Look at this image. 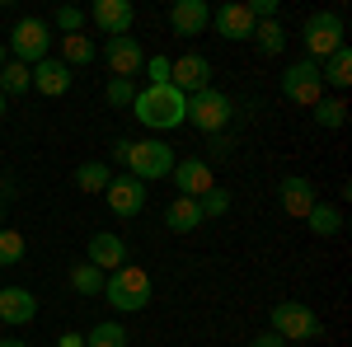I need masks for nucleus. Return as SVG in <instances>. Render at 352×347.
Listing matches in <instances>:
<instances>
[{
	"label": "nucleus",
	"mask_w": 352,
	"mask_h": 347,
	"mask_svg": "<svg viewBox=\"0 0 352 347\" xmlns=\"http://www.w3.org/2000/svg\"><path fill=\"white\" fill-rule=\"evenodd\" d=\"M85 347H127V328H122L118 320L94 324V328L85 333Z\"/></svg>",
	"instance_id": "nucleus-27"
},
{
	"label": "nucleus",
	"mask_w": 352,
	"mask_h": 347,
	"mask_svg": "<svg viewBox=\"0 0 352 347\" xmlns=\"http://www.w3.org/2000/svg\"><path fill=\"white\" fill-rule=\"evenodd\" d=\"M315 122L329 127V132H338V127L348 122V104H343V99H320V104H315Z\"/></svg>",
	"instance_id": "nucleus-29"
},
{
	"label": "nucleus",
	"mask_w": 352,
	"mask_h": 347,
	"mask_svg": "<svg viewBox=\"0 0 352 347\" xmlns=\"http://www.w3.org/2000/svg\"><path fill=\"white\" fill-rule=\"evenodd\" d=\"M38 315V295L24 291V287H0V324H28Z\"/></svg>",
	"instance_id": "nucleus-17"
},
{
	"label": "nucleus",
	"mask_w": 352,
	"mask_h": 347,
	"mask_svg": "<svg viewBox=\"0 0 352 347\" xmlns=\"http://www.w3.org/2000/svg\"><path fill=\"white\" fill-rule=\"evenodd\" d=\"M0 117H5V94H0Z\"/></svg>",
	"instance_id": "nucleus-41"
},
{
	"label": "nucleus",
	"mask_w": 352,
	"mask_h": 347,
	"mask_svg": "<svg viewBox=\"0 0 352 347\" xmlns=\"http://www.w3.org/2000/svg\"><path fill=\"white\" fill-rule=\"evenodd\" d=\"M169 85L188 99V94H197V89H212V61L202 52H188L179 56V61H169Z\"/></svg>",
	"instance_id": "nucleus-10"
},
{
	"label": "nucleus",
	"mask_w": 352,
	"mask_h": 347,
	"mask_svg": "<svg viewBox=\"0 0 352 347\" xmlns=\"http://www.w3.org/2000/svg\"><path fill=\"white\" fill-rule=\"evenodd\" d=\"M5 52H14V61H24V66H38V61L52 56V33H47L43 19H19Z\"/></svg>",
	"instance_id": "nucleus-7"
},
{
	"label": "nucleus",
	"mask_w": 352,
	"mask_h": 347,
	"mask_svg": "<svg viewBox=\"0 0 352 347\" xmlns=\"http://www.w3.org/2000/svg\"><path fill=\"white\" fill-rule=\"evenodd\" d=\"M10 197H14V183H10V179H0V202H10Z\"/></svg>",
	"instance_id": "nucleus-39"
},
{
	"label": "nucleus",
	"mask_w": 352,
	"mask_h": 347,
	"mask_svg": "<svg viewBox=\"0 0 352 347\" xmlns=\"http://www.w3.org/2000/svg\"><path fill=\"white\" fill-rule=\"evenodd\" d=\"M0 225H5V202H0Z\"/></svg>",
	"instance_id": "nucleus-42"
},
{
	"label": "nucleus",
	"mask_w": 352,
	"mask_h": 347,
	"mask_svg": "<svg viewBox=\"0 0 352 347\" xmlns=\"http://www.w3.org/2000/svg\"><path fill=\"white\" fill-rule=\"evenodd\" d=\"M85 14L99 24V33H109V38H122V33H132V24H136L132 0H94Z\"/></svg>",
	"instance_id": "nucleus-11"
},
{
	"label": "nucleus",
	"mask_w": 352,
	"mask_h": 347,
	"mask_svg": "<svg viewBox=\"0 0 352 347\" xmlns=\"http://www.w3.org/2000/svg\"><path fill=\"white\" fill-rule=\"evenodd\" d=\"M277 202H282V212H287V216H300V221H305V216H310V207H315L320 197H315V183H310V179L287 174V179H282V188H277Z\"/></svg>",
	"instance_id": "nucleus-16"
},
{
	"label": "nucleus",
	"mask_w": 352,
	"mask_h": 347,
	"mask_svg": "<svg viewBox=\"0 0 352 347\" xmlns=\"http://www.w3.org/2000/svg\"><path fill=\"white\" fill-rule=\"evenodd\" d=\"M132 113H136V122H146L155 132H174V127L188 122V99L174 85H146V89H136Z\"/></svg>",
	"instance_id": "nucleus-1"
},
{
	"label": "nucleus",
	"mask_w": 352,
	"mask_h": 347,
	"mask_svg": "<svg viewBox=\"0 0 352 347\" xmlns=\"http://www.w3.org/2000/svg\"><path fill=\"white\" fill-rule=\"evenodd\" d=\"M207 141H212V160H221V155H230V146H235V141H230V136H226V132L207 136Z\"/></svg>",
	"instance_id": "nucleus-36"
},
{
	"label": "nucleus",
	"mask_w": 352,
	"mask_h": 347,
	"mask_svg": "<svg viewBox=\"0 0 352 347\" xmlns=\"http://www.w3.org/2000/svg\"><path fill=\"white\" fill-rule=\"evenodd\" d=\"M300 43H305V61L324 66L329 56L343 47V14H333V10H315V14L300 24Z\"/></svg>",
	"instance_id": "nucleus-5"
},
{
	"label": "nucleus",
	"mask_w": 352,
	"mask_h": 347,
	"mask_svg": "<svg viewBox=\"0 0 352 347\" xmlns=\"http://www.w3.org/2000/svg\"><path fill=\"white\" fill-rule=\"evenodd\" d=\"M113 160L127 164V174L136 183H151V179H169L174 150L164 141H113Z\"/></svg>",
	"instance_id": "nucleus-2"
},
{
	"label": "nucleus",
	"mask_w": 352,
	"mask_h": 347,
	"mask_svg": "<svg viewBox=\"0 0 352 347\" xmlns=\"http://www.w3.org/2000/svg\"><path fill=\"white\" fill-rule=\"evenodd\" d=\"M56 347H85V333H61Z\"/></svg>",
	"instance_id": "nucleus-38"
},
{
	"label": "nucleus",
	"mask_w": 352,
	"mask_h": 347,
	"mask_svg": "<svg viewBox=\"0 0 352 347\" xmlns=\"http://www.w3.org/2000/svg\"><path fill=\"white\" fill-rule=\"evenodd\" d=\"M151 272L136 263H122L118 272H109L104 277V300H109L118 315H136V310H146L151 305Z\"/></svg>",
	"instance_id": "nucleus-3"
},
{
	"label": "nucleus",
	"mask_w": 352,
	"mask_h": 347,
	"mask_svg": "<svg viewBox=\"0 0 352 347\" xmlns=\"http://www.w3.org/2000/svg\"><path fill=\"white\" fill-rule=\"evenodd\" d=\"M169 28H174L179 38H202V33L212 28L207 0H174V5H169Z\"/></svg>",
	"instance_id": "nucleus-13"
},
{
	"label": "nucleus",
	"mask_w": 352,
	"mask_h": 347,
	"mask_svg": "<svg viewBox=\"0 0 352 347\" xmlns=\"http://www.w3.org/2000/svg\"><path fill=\"white\" fill-rule=\"evenodd\" d=\"M244 10H249V14H254V24H258V19H272V14H277V0H249Z\"/></svg>",
	"instance_id": "nucleus-35"
},
{
	"label": "nucleus",
	"mask_w": 352,
	"mask_h": 347,
	"mask_svg": "<svg viewBox=\"0 0 352 347\" xmlns=\"http://www.w3.org/2000/svg\"><path fill=\"white\" fill-rule=\"evenodd\" d=\"M104 61H109L113 80H136L141 66H146V52H141V43H136L132 33H122V38H109L104 43Z\"/></svg>",
	"instance_id": "nucleus-9"
},
{
	"label": "nucleus",
	"mask_w": 352,
	"mask_h": 347,
	"mask_svg": "<svg viewBox=\"0 0 352 347\" xmlns=\"http://www.w3.org/2000/svg\"><path fill=\"white\" fill-rule=\"evenodd\" d=\"M10 263H24V235L0 225V267H10Z\"/></svg>",
	"instance_id": "nucleus-30"
},
{
	"label": "nucleus",
	"mask_w": 352,
	"mask_h": 347,
	"mask_svg": "<svg viewBox=\"0 0 352 347\" xmlns=\"http://www.w3.org/2000/svg\"><path fill=\"white\" fill-rule=\"evenodd\" d=\"M141 71H146V80H151V85H169V56H151Z\"/></svg>",
	"instance_id": "nucleus-34"
},
{
	"label": "nucleus",
	"mask_w": 352,
	"mask_h": 347,
	"mask_svg": "<svg viewBox=\"0 0 352 347\" xmlns=\"http://www.w3.org/2000/svg\"><path fill=\"white\" fill-rule=\"evenodd\" d=\"M113 108H132L136 99V80H109V94H104Z\"/></svg>",
	"instance_id": "nucleus-33"
},
{
	"label": "nucleus",
	"mask_w": 352,
	"mask_h": 347,
	"mask_svg": "<svg viewBox=\"0 0 352 347\" xmlns=\"http://www.w3.org/2000/svg\"><path fill=\"white\" fill-rule=\"evenodd\" d=\"M28 89H33V66H24V61H5V66H0V94L14 99V94H28Z\"/></svg>",
	"instance_id": "nucleus-24"
},
{
	"label": "nucleus",
	"mask_w": 352,
	"mask_h": 347,
	"mask_svg": "<svg viewBox=\"0 0 352 347\" xmlns=\"http://www.w3.org/2000/svg\"><path fill=\"white\" fill-rule=\"evenodd\" d=\"M0 347H28V343H24V338H5Z\"/></svg>",
	"instance_id": "nucleus-40"
},
{
	"label": "nucleus",
	"mask_w": 352,
	"mask_h": 347,
	"mask_svg": "<svg viewBox=\"0 0 352 347\" xmlns=\"http://www.w3.org/2000/svg\"><path fill=\"white\" fill-rule=\"evenodd\" d=\"M94 56H99L94 38H85V33H66V38H61V56H56V61H61V66H89Z\"/></svg>",
	"instance_id": "nucleus-21"
},
{
	"label": "nucleus",
	"mask_w": 352,
	"mask_h": 347,
	"mask_svg": "<svg viewBox=\"0 0 352 347\" xmlns=\"http://www.w3.org/2000/svg\"><path fill=\"white\" fill-rule=\"evenodd\" d=\"M268 328L277 333V338H287V343H315V338H324V320H320L310 305H300V300L272 305Z\"/></svg>",
	"instance_id": "nucleus-4"
},
{
	"label": "nucleus",
	"mask_w": 352,
	"mask_h": 347,
	"mask_svg": "<svg viewBox=\"0 0 352 347\" xmlns=\"http://www.w3.org/2000/svg\"><path fill=\"white\" fill-rule=\"evenodd\" d=\"M305 221H310V230H315V235H320V240H333V235H338V230H343V212H338V207H333V202H315V207H310V216H305Z\"/></svg>",
	"instance_id": "nucleus-25"
},
{
	"label": "nucleus",
	"mask_w": 352,
	"mask_h": 347,
	"mask_svg": "<svg viewBox=\"0 0 352 347\" xmlns=\"http://www.w3.org/2000/svg\"><path fill=\"white\" fill-rule=\"evenodd\" d=\"M282 94H287V104H300V108H315L324 99V80H320V66L315 61H292L287 66V76H282Z\"/></svg>",
	"instance_id": "nucleus-8"
},
{
	"label": "nucleus",
	"mask_w": 352,
	"mask_h": 347,
	"mask_svg": "<svg viewBox=\"0 0 352 347\" xmlns=\"http://www.w3.org/2000/svg\"><path fill=\"white\" fill-rule=\"evenodd\" d=\"M249 43H254L263 56H277L282 47H287V28L277 24V19H258V24H254V33H249Z\"/></svg>",
	"instance_id": "nucleus-23"
},
{
	"label": "nucleus",
	"mask_w": 352,
	"mask_h": 347,
	"mask_svg": "<svg viewBox=\"0 0 352 347\" xmlns=\"http://www.w3.org/2000/svg\"><path fill=\"white\" fill-rule=\"evenodd\" d=\"M320 80L333 85V89H348V85H352V47H348V43H343V47L320 66Z\"/></svg>",
	"instance_id": "nucleus-22"
},
{
	"label": "nucleus",
	"mask_w": 352,
	"mask_h": 347,
	"mask_svg": "<svg viewBox=\"0 0 352 347\" xmlns=\"http://www.w3.org/2000/svg\"><path fill=\"white\" fill-rule=\"evenodd\" d=\"M249 347H287V338H277V333L268 328V333H258V338H254Z\"/></svg>",
	"instance_id": "nucleus-37"
},
{
	"label": "nucleus",
	"mask_w": 352,
	"mask_h": 347,
	"mask_svg": "<svg viewBox=\"0 0 352 347\" xmlns=\"http://www.w3.org/2000/svg\"><path fill=\"white\" fill-rule=\"evenodd\" d=\"M164 225H169L174 235H192V230L202 225V207H197L192 197H174L169 212H164Z\"/></svg>",
	"instance_id": "nucleus-20"
},
{
	"label": "nucleus",
	"mask_w": 352,
	"mask_h": 347,
	"mask_svg": "<svg viewBox=\"0 0 352 347\" xmlns=\"http://www.w3.org/2000/svg\"><path fill=\"white\" fill-rule=\"evenodd\" d=\"M212 24H217L221 38H230V43H249V33H254V14L244 10L240 0H230V5H221L217 14H212Z\"/></svg>",
	"instance_id": "nucleus-18"
},
{
	"label": "nucleus",
	"mask_w": 352,
	"mask_h": 347,
	"mask_svg": "<svg viewBox=\"0 0 352 347\" xmlns=\"http://www.w3.org/2000/svg\"><path fill=\"white\" fill-rule=\"evenodd\" d=\"M71 291L76 295H99L104 291V272L94 263H76L71 267Z\"/></svg>",
	"instance_id": "nucleus-28"
},
{
	"label": "nucleus",
	"mask_w": 352,
	"mask_h": 347,
	"mask_svg": "<svg viewBox=\"0 0 352 347\" xmlns=\"http://www.w3.org/2000/svg\"><path fill=\"white\" fill-rule=\"evenodd\" d=\"M197 207H202V221L226 216V212H230V192H226V188H212V192H202V197H197Z\"/></svg>",
	"instance_id": "nucleus-31"
},
{
	"label": "nucleus",
	"mask_w": 352,
	"mask_h": 347,
	"mask_svg": "<svg viewBox=\"0 0 352 347\" xmlns=\"http://www.w3.org/2000/svg\"><path fill=\"white\" fill-rule=\"evenodd\" d=\"M0 66H5V43H0Z\"/></svg>",
	"instance_id": "nucleus-43"
},
{
	"label": "nucleus",
	"mask_w": 352,
	"mask_h": 347,
	"mask_svg": "<svg viewBox=\"0 0 352 347\" xmlns=\"http://www.w3.org/2000/svg\"><path fill=\"white\" fill-rule=\"evenodd\" d=\"M85 263H94L99 272H104V277H109V272H118V267L127 263V244L118 240V235H109V230H99V235H89Z\"/></svg>",
	"instance_id": "nucleus-15"
},
{
	"label": "nucleus",
	"mask_w": 352,
	"mask_h": 347,
	"mask_svg": "<svg viewBox=\"0 0 352 347\" xmlns=\"http://www.w3.org/2000/svg\"><path fill=\"white\" fill-rule=\"evenodd\" d=\"M33 89L47 94V99H61V94L71 89V66H61L56 56L38 61V66H33Z\"/></svg>",
	"instance_id": "nucleus-19"
},
{
	"label": "nucleus",
	"mask_w": 352,
	"mask_h": 347,
	"mask_svg": "<svg viewBox=\"0 0 352 347\" xmlns=\"http://www.w3.org/2000/svg\"><path fill=\"white\" fill-rule=\"evenodd\" d=\"M230 117H235V104H230L221 89H197V94H188V122L202 136L226 132V127H230Z\"/></svg>",
	"instance_id": "nucleus-6"
},
{
	"label": "nucleus",
	"mask_w": 352,
	"mask_h": 347,
	"mask_svg": "<svg viewBox=\"0 0 352 347\" xmlns=\"http://www.w3.org/2000/svg\"><path fill=\"white\" fill-rule=\"evenodd\" d=\"M109 183H113V169L104 160H85L76 169V188L80 192H109Z\"/></svg>",
	"instance_id": "nucleus-26"
},
{
	"label": "nucleus",
	"mask_w": 352,
	"mask_h": 347,
	"mask_svg": "<svg viewBox=\"0 0 352 347\" xmlns=\"http://www.w3.org/2000/svg\"><path fill=\"white\" fill-rule=\"evenodd\" d=\"M169 174H174V188H179V197H192V202H197L202 192H212V188H217V179H212V164L197 160V155L179 160L174 169H169Z\"/></svg>",
	"instance_id": "nucleus-12"
},
{
	"label": "nucleus",
	"mask_w": 352,
	"mask_h": 347,
	"mask_svg": "<svg viewBox=\"0 0 352 347\" xmlns=\"http://www.w3.org/2000/svg\"><path fill=\"white\" fill-rule=\"evenodd\" d=\"M85 19H89V14H85L80 5H61V10H56V28H61V38H66V33H85Z\"/></svg>",
	"instance_id": "nucleus-32"
},
{
	"label": "nucleus",
	"mask_w": 352,
	"mask_h": 347,
	"mask_svg": "<svg viewBox=\"0 0 352 347\" xmlns=\"http://www.w3.org/2000/svg\"><path fill=\"white\" fill-rule=\"evenodd\" d=\"M104 197H109V212H113V216H122V221H132V216L146 212V188L136 183L132 174H118V179L109 183V192H104Z\"/></svg>",
	"instance_id": "nucleus-14"
}]
</instances>
